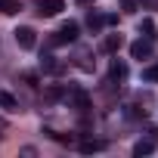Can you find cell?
<instances>
[{
	"instance_id": "9c48e42d",
	"label": "cell",
	"mask_w": 158,
	"mask_h": 158,
	"mask_svg": "<svg viewBox=\"0 0 158 158\" xmlns=\"http://www.w3.org/2000/svg\"><path fill=\"white\" fill-rule=\"evenodd\" d=\"M139 34L155 44V37H158V34H155V22H152V19H143V22H139Z\"/></svg>"
},
{
	"instance_id": "6da1fadb",
	"label": "cell",
	"mask_w": 158,
	"mask_h": 158,
	"mask_svg": "<svg viewBox=\"0 0 158 158\" xmlns=\"http://www.w3.org/2000/svg\"><path fill=\"white\" fill-rule=\"evenodd\" d=\"M65 102H68L71 109H77L81 115H87V112H90V96H87L81 87H71V90H65Z\"/></svg>"
},
{
	"instance_id": "30bf717a",
	"label": "cell",
	"mask_w": 158,
	"mask_h": 158,
	"mask_svg": "<svg viewBox=\"0 0 158 158\" xmlns=\"http://www.w3.org/2000/svg\"><path fill=\"white\" fill-rule=\"evenodd\" d=\"M19 10H22L19 0H0V13H3V16H16Z\"/></svg>"
},
{
	"instance_id": "277c9868",
	"label": "cell",
	"mask_w": 158,
	"mask_h": 158,
	"mask_svg": "<svg viewBox=\"0 0 158 158\" xmlns=\"http://www.w3.org/2000/svg\"><path fill=\"white\" fill-rule=\"evenodd\" d=\"M65 10V0H37V13L40 16H59Z\"/></svg>"
},
{
	"instance_id": "9a60e30c",
	"label": "cell",
	"mask_w": 158,
	"mask_h": 158,
	"mask_svg": "<svg viewBox=\"0 0 158 158\" xmlns=\"http://www.w3.org/2000/svg\"><path fill=\"white\" fill-rule=\"evenodd\" d=\"M87 25H90V31H99V28L106 25V16H99V13H90V16H87Z\"/></svg>"
},
{
	"instance_id": "5b68a950",
	"label": "cell",
	"mask_w": 158,
	"mask_h": 158,
	"mask_svg": "<svg viewBox=\"0 0 158 158\" xmlns=\"http://www.w3.org/2000/svg\"><path fill=\"white\" fill-rule=\"evenodd\" d=\"M130 56H133V59H149V56H152V40H146V37L133 40V44H130Z\"/></svg>"
},
{
	"instance_id": "ba28073f",
	"label": "cell",
	"mask_w": 158,
	"mask_h": 158,
	"mask_svg": "<svg viewBox=\"0 0 158 158\" xmlns=\"http://www.w3.org/2000/svg\"><path fill=\"white\" fill-rule=\"evenodd\" d=\"M155 152V139H139L136 146H133V155L136 158H143V155H152Z\"/></svg>"
},
{
	"instance_id": "5bb4252c",
	"label": "cell",
	"mask_w": 158,
	"mask_h": 158,
	"mask_svg": "<svg viewBox=\"0 0 158 158\" xmlns=\"http://www.w3.org/2000/svg\"><path fill=\"white\" fill-rule=\"evenodd\" d=\"M99 149H106L102 139H84V143H81V152H87V155H90V152H99Z\"/></svg>"
},
{
	"instance_id": "2e32d148",
	"label": "cell",
	"mask_w": 158,
	"mask_h": 158,
	"mask_svg": "<svg viewBox=\"0 0 158 158\" xmlns=\"http://www.w3.org/2000/svg\"><path fill=\"white\" fill-rule=\"evenodd\" d=\"M143 81H149V84H158V65H149V68H143Z\"/></svg>"
},
{
	"instance_id": "e0dca14e",
	"label": "cell",
	"mask_w": 158,
	"mask_h": 158,
	"mask_svg": "<svg viewBox=\"0 0 158 158\" xmlns=\"http://www.w3.org/2000/svg\"><path fill=\"white\" fill-rule=\"evenodd\" d=\"M124 115H127V118H146V109H139V106H127Z\"/></svg>"
},
{
	"instance_id": "52a82bcc",
	"label": "cell",
	"mask_w": 158,
	"mask_h": 158,
	"mask_svg": "<svg viewBox=\"0 0 158 158\" xmlns=\"http://www.w3.org/2000/svg\"><path fill=\"white\" fill-rule=\"evenodd\" d=\"M121 47H124V37L121 34H106V40H102V50L106 53H118Z\"/></svg>"
},
{
	"instance_id": "d6986e66",
	"label": "cell",
	"mask_w": 158,
	"mask_h": 158,
	"mask_svg": "<svg viewBox=\"0 0 158 158\" xmlns=\"http://www.w3.org/2000/svg\"><path fill=\"white\" fill-rule=\"evenodd\" d=\"M90 3H96V0H77V6H90Z\"/></svg>"
},
{
	"instance_id": "8fae6325",
	"label": "cell",
	"mask_w": 158,
	"mask_h": 158,
	"mask_svg": "<svg viewBox=\"0 0 158 158\" xmlns=\"http://www.w3.org/2000/svg\"><path fill=\"white\" fill-rule=\"evenodd\" d=\"M0 109H10V112H16V109H19L16 96H13V93H6V90H0Z\"/></svg>"
},
{
	"instance_id": "4fadbf2b",
	"label": "cell",
	"mask_w": 158,
	"mask_h": 158,
	"mask_svg": "<svg viewBox=\"0 0 158 158\" xmlns=\"http://www.w3.org/2000/svg\"><path fill=\"white\" fill-rule=\"evenodd\" d=\"M44 99H47V102L65 99V87H47V90H44Z\"/></svg>"
},
{
	"instance_id": "7c38bea8",
	"label": "cell",
	"mask_w": 158,
	"mask_h": 158,
	"mask_svg": "<svg viewBox=\"0 0 158 158\" xmlns=\"http://www.w3.org/2000/svg\"><path fill=\"white\" fill-rule=\"evenodd\" d=\"M40 68H44V71H62V65H59L50 53H44V56H40Z\"/></svg>"
},
{
	"instance_id": "ac0fdd59",
	"label": "cell",
	"mask_w": 158,
	"mask_h": 158,
	"mask_svg": "<svg viewBox=\"0 0 158 158\" xmlns=\"http://www.w3.org/2000/svg\"><path fill=\"white\" fill-rule=\"evenodd\" d=\"M136 10V3H133V0H124V13H133Z\"/></svg>"
},
{
	"instance_id": "8992f818",
	"label": "cell",
	"mask_w": 158,
	"mask_h": 158,
	"mask_svg": "<svg viewBox=\"0 0 158 158\" xmlns=\"http://www.w3.org/2000/svg\"><path fill=\"white\" fill-rule=\"evenodd\" d=\"M109 77H112V81H118V84H124V81H127V65H124L121 59H112V65H109Z\"/></svg>"
},
{
	"instance_id": "7a4b0ae2",
	"label": "cell",
	"mask_w": 158,
	"mask_h": 158,
	"mask_svg": "<svg viewBox=\"0 0 158 158\" xmlns=\"http://www.w3.org/2000/svg\"><path fill=\"white\" fill-rule=\"evenodd\" d=\"M77 31H81V28H77V22H65V25L53 34V44H56V47H62V44H74V40H77Z\"/></svg>"
},
{
	"instance_id": "3957f363",
	"label": "cell",
	"mask_w": 158,
	"mask_h": 158,
	"mask_svg": "<svg viewBox=\"0 0 158 158\" xmlns=\"http://www.w3.org/2000/svg\"><path fill=\"white\" fill-rule=\"evenodd\" d=\"M13 34H16V44H19L22 50H34V44H37V37H34V28L22 25V28H16Z\"/></svg>"
}]
</instances>
